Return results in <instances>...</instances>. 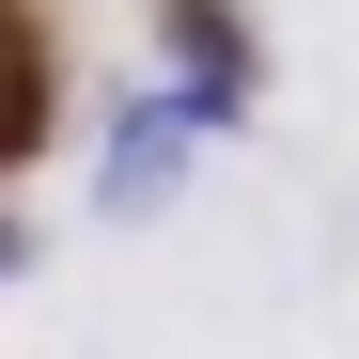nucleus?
I'll use <instances>...</instances> for the list:
<instances>
[{
	"mask_svg": "<svg viewBox=\"0 0 359 359\" xmlns=\"http://www.w3.org/2000/svg\"><path fill=\"white\" fill-rule=\"evenodd\" d=\"M172 32H188V126H219V109L250 94V47H234V16H219V0H188Z\"/></svg>",
	"mask_w": 359,
	"mask_h": 359,
	"instance_id": "2",
	"label": "nucleus"
},
{
	"mask_svg": "<svg viewBox=\"0 0 359 359\" xmlns=\"http://www.w3.org/2000/svg\"><path fill=\"white\" fill-rule=\"evenodd\" d=\"M172 172H188V94H156V109H126V141H109V203H172Z\"/></svg>",
	"mask_w": 359,
	"mask_h": 359,
	"instance_id": "1",
	"label": "nucleus"
},
{
	"mask_svg": "<svg viewBox=\"0 0 359 359\" xmlns=\"http://www.w3.org/2000/svg\"><path fill=\"white\" fill-rule=\"evenodd\" d=\"M0 266H16V234H0Z\"/></svg>",
	"mask_w": 359,
	"mask_h": 359,
	"instance_id": "3",
	"label": "nucleus"
}]
</instances>
